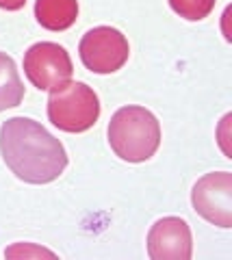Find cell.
Returning <instances> with one entry per match:
<instances>
[{
	"instance_id": "cell-1",
	"label": "cell",
	"mask_w": 232,
	"mask_h": 260,
	"mask_svg": "<svg viewBox=\"0 0 232 260\" xmlns=\"http://www.w3.org/2000/svg\"><path fill=\"white\" fill-rule=\"evenodd\" d=\"M0 152L7 167L28 184H48L68 167L63 143L30 117H11L0 126Z\"/></svg>"
},
{
	"instance_id": "cell-2",
	"label": "cell",
	"mask_w": 232,
	"mask_h": 260,
	"mask_svg": "<svg viewBox=\"0 0 232 260\" xmlns=\"http://www.w3.org/2000/svg\"><path fill=\"white\" fill-rule=\"evenodd\" d=\"M109 143L122 160L143 162L161 145V124L143 107H122L109 121Z\"/></svg>"
},
{
	"instance_id": "cell-3",
	"label": "cell",
	"mask_w": 232,
	"mask_h": 260,
	"mask_svg": "<svg viewBox=\"0 0 232 260\" xmlns=\"http://www.w3.org/2000/svg\"><path fill=\"white\" fill-rule=\"evenodd\" d=\"M100 117V100L85 83L63 85L48 98V119L65 133H85Z\"/></svg>"
},
{
	"instance_id": "cell-4",
	"label": "cell",
	"mask_w": 232,
	"mask_h": 260,
	"mask_svg": "<svg viewBox=\"0 0 232 260\" xmlns=\"http://www.w3.org/2000/svg\"><path fill=\"white\" fill-rule=\"evenodd\" d=\"M24 72L28 80L42 91H57L68 85L74 74L70 54L65 48L52 42H39L24 54Z\"/></svg>"
},
{
	"instance_id": "cell-5",
	"label": "cell",
	"mask_w": 232,
	"mask_h": 260,
	"mask_svg": "<svg viewBox=\"0 0 232 260\" xmlns=\"http://www.w3.org/2000/svg\"><path fill=\"white\" fill-rule=\"evenodd\" d=\"M81 61L87 70L95 74H113L122 70L130 54L128 39L117 28L111 26H95L81 39L78 46Z\"/></svg>"
},
{
	"instance_id": "cell-6",
	"label": "cell",
	"mask_w": 232,
	"mask_h": 260,
	"mask_svg": "<svg viewBox=\"0 0 232 260\" xmlns=\"http://www.w3.org/2000/svg\"><path fill=\"white\" fill-rule=\"evenodd\" d=\"M195 213L219 228L232 225V174L213 172L200 178L191 193Z\"/></svg>"
},
{
	"instance_id": "cell-7",
	"label": "cell",
	"mask_w": 232,
	"mask_h": 260,
	"mask_svg": "<svg viewBox=\"0 0 232 260\" xmlns=\"http://www.w3.org/2000/svg\"><path fill=\"white\" fill-rule=\"evenodd\" d=\"M193 254L191 228L180 217H163L148 232V256L152 260H189Z\"/></svg>"
},
{
	"instance_id": "cell-8",
	"label": "cell",
	"mask_w": 232,
	"mask_h": 260,
	"mask_svg": "<svg viewBox=\"0 0 232 260\" xmlns=\"http://www.w3.org/2000/svg\"><path fill=\"white\" fill-rule=\"evenodd\" d=\"M35 18L48 30H65L78 18L76 0H37Z\"/></svg>"
},
{
	"instance_id": "cell-9",
	"label": "cell",
	"mask_w": 232,
	"mask_h": 260,
	"mask_svg": "<svg viewBox=\"0 0 232 260\" xmlns=\"http://www.w3.org/2000/svg\"><path fill=\"white\" fill-rule=\"evenodd\" d=\"M24 85L18 74V65L7 52H0V111L20 107Z\"/></svg>"
},
{
	"instance_id": "cell-10",
	"label": "cell",
	"mask_w": 232,
	"mask_h": 260,
	"mask_svg": "<svg viewBox=\"0 0 232 260\" xmlns=\"http://www.w3.org/2000/svg\"><path fill=\"white\" fill-rule=\"evenodd\" d=\"M170 5L180 18L191 22L204 20L215 9V0H170Z\"/></svg>"
},
{
	"instance_id": "cell-11",
	"label": "cell",
	"mask_w": 232,
	"mask_h": 260,
	"mask_svg": "<svg viewBox=\"0 0 232 260\" xmlns=\"http://www.w3.org/2000/svg\"><path fill=\"white\" fill-rule=\"evenodd\" d=\"M7 258H37V256H48V258H54L52 251H48L44 247H35V245H28V243H20V245H13L5 251Z\"/></svg>"
},
{
	"instance_id": "cell-12",
	"label": "cell",
	"mask_w": 232,
	"mask_h": 260,
	"mask_svg": "<svg viewBox=\"0 0 232 260\" xmlns=\"http://www.w3.org/2000/svg\"><path fill=\"white\" fill-rule=\"evenodd\" d=\"M26 5V0H0V9H7V11H18Z\"/></svg>"
}]
</instances>
